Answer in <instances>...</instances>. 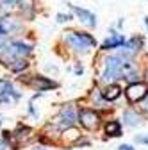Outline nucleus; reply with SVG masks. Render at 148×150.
Returning a JSON list of instances; mask_svg holds the SVG:
<instances>
[{
    "instance_id": "nucleus-1",
    "label": "nucleus",
    "mask_w": 148,
    "mask_h": 150,
    "mask_svg": "<svg viewBox=\"0 0 148 150\" xmlns=\"http://www.w3.org/2000/svg\"><path fill=\"white\" fill-rule=\"evenodd\" d=\"M64 41L75 50L77 54H86L89 52L93 47H97V40L91 34L87 32H75V30H70L64 34Z\"/></svg>"
},
{
    "instance_id": "nucleus-2",
    "label": "nucleus",
    "mask_w": 148,
    "mask_h": 150,
    "mask_svg": "<svg viewBox=\"0 0 148 150\" xmlns=\"http://www.w3.org/2000/svg\"><path fill=\"white\" fill-rule=\"evenodd\" d=\"M146 95H148V84H144V82H132L125 89V97L130 104L141 102Z\"/></svg>"
},
{
    "instance_id": "nucleus-3",
    "label": "nucleus",
    "mask_w": 148,
    "mask_h": 150,
    "mask_svg": "<svg viewBox=\"0 0 148 150\" xmlns=\"http://www.w3.org/2000/svg\"><path fill=\"white\" fill-rule=\"evenodd\" d=\"M79 122L86 130H97L100 125V115L95 109H80L79 111Z\"/></svg>"
},
{
    "instance_id": "nucleus-4",
    "label": "nucleus",
    "mask_w": 148,
    "mask_h": 150,
    "mask_svg": "<svg viewBox=\"0 0 148 150\" xmlns=\"http://www.w3.org/2000/svg\"><path fill=\"white\" fill-rule=\"evenodd\" d=\"M75 122H79V112L73 109L71 105H64L59 112V116H57V125L61 130H66L70 127L75 125Z\"/></svg>"
},
{
    "instance_id": "nucleus-5",
    "label": "nucleus",
    "mask_w": 148,
    "mask_h": 150,
    "mask_svg": "<svg viewBox=\"0 0 148 150\" xmlns=\"http://www.w3.org/2000/svg\"><path fill=\"white\" fill-rule=\"evenodd\" d=\"M6 52V57H11V59H16V57H27V55L32 52V47L23 43V41H13L7 45V48L4 50Z\"/></svg>"
},
{
    "instance_id": "nucleus-6",
    "label": "nucleus",
    "mask_w": 148,
    "mask_h": 150,
    "mask_svg": "<svg viewBox=\"0 0 148 150\" xmlns=\"http://www.w3.org/2000/svg\"><path fill=\"white\" fill-rule=\"evenodd\" d=\"M70 6V9L77 14V18H79V22L82 23V25H86V27H97V16L91 13V11H87V9H82V7H77V6H71V4H68Z\"/></svg>"
},
{
    "instance_id": "nucleus-7",
    "label": "nucleus",
    "mask_w": 148,
    "mask_h": 150,
    "mask_svg": "<svg viewBox=\"0 0 148 150\" xmlns=\"http://www.w3.org/2000/svg\"><path fill=\"white\" fill-rule=\"evenodd\" d=\"M125 41H127V40H125V36H123V34H118V32H114V30H113V32L109 34L107 40L102 43V50H105V52H107V50L120 48L121 45H125Z\"/></svg>"
},
{
    "instance_id": "nucleus-8",
    "label": "nucleus",
    "mask_w": 148,
    "mask_h": 150,
    "mask_svg": "<svg viewBox=\"0 0 148 150\" xmlns=\"http://www.w3.org/2000/svg\"><path fill=\"white\" fill-rule=\"evenodd\" d=\"M102 97L105 98V102H114L121 97V88L114 82H109L104 89H102Z\"/></svg>"
},
{
    "instance_id": "nucleus-9",
    "label": "nucleus",
    "mask_w": 148,
    "mask_h": 150,
    "mask_svg": "<svg viewBox=\"0 0 148 150\" xmlns=\"http://www.w3.org/2000/svg\"><path fill=\"white\" fill-rule=\"evenodd\" d=\"M29 82H30V84H34L39 91H47V89H54V88H57V82L50 81L48 77H41V75H36V77H32Z\"/></svg>"
},
{
    "instance_id": "nucleus-10",
    "label": "nucleus",
    "mask_w": 148,
    "mask_h": 150,
    "mask_svg": "<svg viewBox=\"0 0 148 150\" xmlns=\"http://www.w3.org/2000/svg\"><path fill=\"white\" fill-rule=\"evenodd\" d=\"M123 123L128 125V127H137V125L143 123V116L139 115L137 111L127 109V111H123Z\"/></svg>"
},
{
    "instance_id": "nucleus-11",
    "label": "nucleus",
    "mask_w": 148,
    "mask_h": 150,
    "mask_svg": "<svg viewBox=\"0 0 148 150\" xmlns=\"http://www.w3.org/2000/svg\"><path fill=\"white\" fill-rule=\"evenodd\" d=\"M105 134L107 136H113V138H118L121 136V123L118 120H111L105 123Z\"/></svg>"
},
{
    "instance_id": "nucleus-12",
    "label": "nucleus",
    "mask_w": 148,
    "mask_h": 150,
    "mask_svg": "<svg viewBox=\"0 0 148 150\" xmlns=\"http://www.w3.org/2000/svg\"><path fill=\"white\" fill-rule=\"evenodd\" d=\"M32 134V129L30 127H25V125H18V129L13 132V136L18 139V141H23V139H27L29 136Z\"/></svg>"
},
{
    "instance_id": "nucleus-13",
    "label": "nucleus",
    "mask_w": 148,
    "mask_h": 150,
    "mask_svg": "<svg viewBox=\"0 0 148 150\" xmlns=\"http://www.w3.org/2000/svg\"><path fill=\"white\" fill-rule=\"evenodd\" d=\"M9 64V68L13 70V71H22V70H25L27 66H29V63L23 59V57H16L14 61H11V63H7Z\"/></svg>"
},
{
    "instance_id": "nucleus-14",
    "label": "nucleus",
    "mask_w": 148,
    "mask_h": 150,
    "mask_svg": "<svg viewBox=\"0 0 148 150\" xmlns=\"http://www.w3.org/2000/svg\"><path fill=\"white\" fill-rule=\"evenodd\" d=\"M125 43H127L128 47H130V48H132V50L137 54V52L143 48V38H137V36H136V38H130V40H128V41H125Z\"/></svg>"
},
{
    "instance_id": "nucleus-15",
    "label": "nucleus",
    "mask_w": 148,
    "mask_h": 150,
    "mask_svg": "<svg viewBox=\"0 0 148 150\" xmlns=\"http://www.w3.org/2000/svg\"><path fill=\"white\" fill-rule=\"evenodd\" d=\"M18 6H20V9L23 13L30 11L32 13V7H34V0H18Z\"/></svg>"
},
{
    "instance_id": "nucleus-16",
    "label": "nucleus",
    "mask_w": 148,
    "mask_h": 150,
    "mask_svg": "<svg viewBox=\"0 0 148 150\" xmlns=\"http://www.w3.org/2000/svg\"><path fill=\"white\" fill-rule=\"evenodd\" d=\"M71 18H73L71 14H63V13H59V14H57V22H59V23H64V22H70Z\"/></svg>"
},
{
    "instance_id": "nucleus-17",
    "label": "nucleus",
    "mask_w": 148,
    "mask_h": 150,
    "mask_svg": "<svg viewBox=\"0 0 148 150\" xmlns=\"http://www.w3.org/2000/svg\"><path fill=\"white\" fill-rule=\"evenodd\" d=\"M136 143H141V145H148V134H141V136H136L134 138Z\"/></svg>"
},
{
    "instance_id": "nucleus-18",
    "label": "nucleus",
    "mask_w": 148,
    "mask_h": 150,
    "mask_svg": "<svg viewBox=\"0 0 148 150\" xmlns=\"http://www.w3.org/2000/svg\"><path fill=\"white\" fill-rule=\"evenodd\" d=\"M141 111L143 112H146V115H148V95L141 100Z\"/></svg>"
},
{
    "instance_id": "nucleus-19",
    "label": "nucleus",
    "mask_w": 148,
    "mask_h": 150,
    "mask_svg": "<svg viewBox=\"0 0 148 150\" xmlns=\"http://www.w3.org/2000/svg\"><path fill=\"white\" fill-rule=\"evenodd\" d=\"M14 4H18V0H2V7H11Z\"/></svg>"
},
{
    "instance_id": "nucleus-20",
    "label": "nucleus",
    "mask_w": 148,
    "mask_h": 150,
    "mask_svg": "<svg viewBox=\"0 0 148 150\" xmlns=\"http://www.w3.org/2000/svg\"><path fill=\"white\" fill-rule=\"evenodd\" d=\"M118 150H137V148H134L132 145H121V146H120Z\"/></svg>"
},
{
    "instance_id": "nucleus-21",
    "label": "nucleus",
    "mask_w": 148,
    "mask_h": 150,
    "mask_svg": "<svg viewBox=\"0 0 148 150\" xmlns=\"http://www.w3.org/2000/svg\"><path fill=\"white\" fill-rule=\"evenodd\" d=\"M6 34H7V27L0 23V38H2V36H6Z\"/></svg>"
},
{
    "instance_id": "nucleus-22",
    "label": "nucleus",
    "mask_w": 148,
    "mask_h": 150,
    "mask_svg": "<svg viewBox=\"0 0 148 150\" xmlns=\"http://www.w3.org/2000/svg\"><path fill=\"white\" fill-rule=\"evenodd\" d=\"M7 148V141L4 138H0V150H6Z\"/></svg>"
},
{
    "instance_id": "nucleus-23",
    "label": "nucleus",
    "mask_w": 148,
    "mask_h": 150,
    "mask_svg": "<svg viewBox=\"0 0 148 150\" xmlns=\"http://www.w3.org/2000/svg\"><path fill=\"white\" fill-rule=\"evenodd\" d=\"M75 73H77V75H82V73H84V68H82V64H77V66H75Z\"/></svg>"
},
{
    "instance_id": "nucleus-24",
    "label": "nucleus",
    "mask_w": 148,
    "mask_h": 150,
    "mask_svg": "<svg viewBox=\"0 0 148 150\" xmlns=\"http://www.w3.org/2000/svg\"><path fill=\"white\" fill-rule=\"evenodd\" d=\"M144 81H146V84H148V70L144 71Z\"/></svg>"
},
{
    "instance_id": "nucleus-25",
    "label": "nucleus",
    "mask_w": 148,
    "mask_h": 150,
    "mask_svg": "<svg viewBox=\"0 0 148 150\" xmlns=\"http://www.w3.org/2000/svg\"><path fill=\"white\" fill-rule=\"evenodd\" d=\"M144 23H146V29H148V16L144 18Z\"/></svg>"
},
{
    "instance_id": "nucleus-26",
    "label": "nucleus",
    "mask_w": 148,
    "mask_h": 150,
    "mask_svg": "<svg viewBox=\"0 0 148 150\" xmlns=\"http://www.w3.org/2000/svg\"><path fill=\"white\" fill-rule=\"evenodd\" d=\"M0 125H2V118H0Z\"/></svg>"
}]
</instances>
